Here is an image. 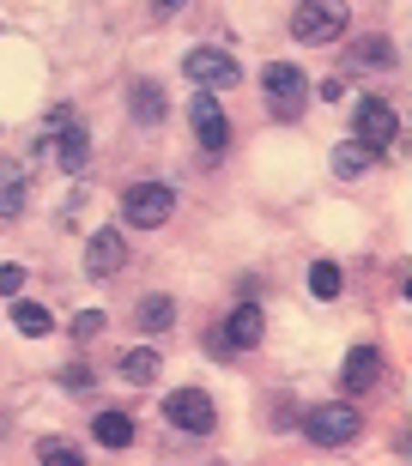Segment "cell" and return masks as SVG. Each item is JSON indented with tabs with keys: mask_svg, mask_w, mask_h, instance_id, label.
Masks as SVG:
<instances>
[{
	"mask_svg": "<svg viewBox=\"0 0 412 466\" xmlns=\"http://www.w3.org/2000/svg\"><path fill=\"white\" fill-rule=\"evenodd\" d=\"M261 97H267V109H273L279 121H297L304 116V97H309L304 67H292V61H267V67H261Z\"/></svg>",
	"mask_w": 412,
	"mask_h": 466,
	"instance_id": "3",
	"label": "cell"
},
{
	"mask_svg": "<svg viewBox=\"0 0 412 466\" xmlns=\"http://www.w3.org/2000/svg\"><path fill=\"white\" fill-rule=\"evenodd\" d=\"M261 333H267V315H261V303H237V309L224 315V328H219V346H231V351H255V346H261Z\"/></svg>",
	"mask_w": 412,
	"mask_h": 466,
	"instance_id": "10",
	"label": "cell"
},
{
	"mask_svg": "<svg viewBox=\"0 0 412 466\" xmlns=\"http://www.w3.org/2000/svg\"><path fill=\"white\" fill-rule=\"evenodd\" d=\"M128 109H134L139 127H164V86H158V79H134V91H128Z\"/></svg>",
	"mask_w": 412,
	"mask_h": 466,
	"instance_id": "12",
	"label": "cell"
},
{
	"mask_svg": "<svg viewBox=\"0 0 412 466\" xmlns=\"http://www.w3.org/2000/svg\"><path fill=\"white\" fill-rule=\"evenodd\" d=\"M25 200H31L25 176H18V170H0V218H18V212H25Z\"/></svg>",
	"mask_w": 412,
	"mask_h": 466,
	"instance_id": "19",
	"label": "cell"
},
{
	"mask_svg": "<svg viewBox=\"0 0 412 466\" xmlns=\"http://www.w3.org/2000/svg\"><path fill=\"white\" fill-rule=\"evenodd\" d=\"M182 79H194L201 91H231L242 79V67H237V55H224V49H189L182 55Z\"/></svg>",
	"mask_w": 412,
	"mask_h": 466,
	"instance_id": "7",
	"label": "cell"
},
{
	"mask_svg": "<svg viewBox=\"0 0 412 466\" xmlns=\"http://www.w3.org/2000/svg\"><path fill=\"white\" fill-rule=\"evenodd\" d=\"M370 170H376V152H370V146H358V139L334 146V176H345V182H352V176H370Z\"/></svg>",
	"mask_w": 412,
	"mask_h": 466,
	"instance_id": "14",
	"label": "cell"
},
{
	"mask_svg": "<svg viewBox=\"0 0 412 466\" xmlns=\"http://www.w3.org/2000/svg\"><path fill=\"white\" fill-rule=\"evenodd\" d=\"M297 431H304L315 449H345V442L364 431V412L352 406V400H334V406H309V412L297 418Z\"/></svg>",
	"mask_w": 412,
	"mask_h": 466,
	"instance_id": "1",
	"label": "cell"
},
{
	"mask_svg": "<svg viewBox=\"0 0 412 466\" xmlns=\"http://www.w3.org/2000/svg\"><path fill=\"white\" fill-rule=\"evenodd\" d=\"M121 267H128V237H121L116 225L91 230V242H86V273L91 279H116Z\"/></svg>",
	"mask_w": 412,
	"mask_h": 466,
	"instance_id": "9",
	"label": "cell"
},
{
	"mask_svg": "<svg viewBox=\"0 0 412 466\" xmlns=\"http://www.w3.org/2000/svg\"><path fill=\"white\" fill-rule=\"evenodd\" d=\"M36 466H86V454L73 449V442H61V436H49V442L36 449Z\"/></svg>",
	"mask_w": 412,
	"mask_h": 466,
	"instance_id": "21",
	"label": "cell"
},
{
	"mask_svg": "<svg viewBox=\"0 0 412 466\" xmlns=\"http://www.w3.org/2000/svg\"><path fill=\"white\" fill-rule=\"evenodd\" d=\"M13 328L25 333V339H43V333L55 328V315L43 309V303H13Z\"/></svg>",
	"mask_w": 412,
	"mask_h": 466,
	"instance_id": "18",
	"label": "cell"
},
{
	"mask_svg": "<svg viewBox=\"0 0 412 466\" xmlns=\"http://www.w3.org/2000/svg\"><path fill=\"white\" fill-rule=\"evenodd\" d=\"M340 291H345V273L334 267V260H315V267H309V297H322V303H334Z\"/></svg>",
	"mask_w": 412,
	"mask_h": 466,
	"instance_id": "17",
	"label": "cell"
},
{
	"mask_svg": "<svg viewBox=\"0 0 412 466\" xmlns=\"http://www.w3.org/2000/svg\"><path fill=\"white\" fill-rule=\"evenodd\" d=\"M73 333H79V339L103 333V309H79V315H73Z\"/></svg>",
	"mask_w": 412,
	"mask_h": 466,
	"instance_id": "23",
	"label": "cell"
},
{
	"mask_svg": "<svg viewBox=\"0 0 412 466\" xmlns=\"http://www.w3.org/2000/svg\"><path fill=\"white\" fill-rule=\"evenodd\" d=\"M164 418H170V431H182V436H212V424H219L206 388H176V394H164Z\"/></svg>",
	"mask_w": 412,
	"mask_h": 466,
	"instance_id": "6",
	"label": "cell"
},
{
	"mask_svg": "<svg viewBox=\"0 0 412 466\" xmlns=\"http://www.w3.org/2000/svg\"><path fill=\"white\" fill-rule=\"evenodd\" d=\"M352 13H345V0H297L292 13V36L297 43H340Z\"/></svg>",
	"mask_w": 412,
	"mask_h": 466,
	"instance_id": "2",
	"label": "cell"
},
{
	"mask_svg": "<svg viewBox=\"0 0 412 466\" xmlns=\"http://www.w3.org/2000/svg\"><path fill=\"white\" fill-rule=\"evenodd\" d=\"M25 291V267L18 260H0V297H18Z\"/></svg>",
	"mask_w": 412,
	"mask_h": 466,
	"instance_id": "22",
	"label": "cell"
},
{
	"mask_svg": "<svg viewBox=\"0 0 412 466\" xmlns=\"http://www.w3.org/2000/svg\"><path fill=\"white\" fill-rule=\"evenodd\" d=\"M55 152H61V170L79 176V170H86V157H91V134H86V127H61V134H55Z\"/></svg>",
	"mask_w": 412,
	"mask_h": 466,
	"instance_id": "13",
	"label": "cell"
},
{
	"mask_svg": "<svg viewBox=\"0 0 412 466\" xmlns=\"http://www.w3.org/2000/svg\"><path fill=\"white\" fill-rule=\"evenodd\" d=\"M358 61H388V43H382V36H370V43H358Z\"/></svg>",
	"mask_w": 412,
	"mask_h": 466,
	"instance_id": "24",
	"label": "cell"
},
{
	"mask_svg": "<svg viewBox=\"0 0 412 466\" xmlns=\"http://www.w3.org/2000/svg\"><path fill=\"white\" fill-rule=\"evenodd\" d=\"M121 381L152 388V381H158V351H128V358H121Z\"/></svg>",
	"mask_w": 412,
	"mask_h": 466,
	"instance_id": "20",
	"label": "cell"
},
{
	"mask_svg": "<svg viewBox=\"0 0 412 466\" xmlns=\"http://www.w3.org/2000/svg\"><path fill=\"white\" fill-rule=\"evenodd\" d=\"M170 212H176V188H164V182H134V188L121 194V218L134 230L170 225Z\"/></svg>",
	"mask_w": 412,
	"mask_h": 466,
	"instance_id": "4",
	"label": "cell"
},
{
	"mask_svg": "<svg viewBox=\"0 0 412 466\" xmlns=\"http://www.w3.org/2000/svg\"><path fill=\"white\" fill-rule=\"evenodd\" d=\"M189 121H194V139H201L206 157H219L224 146H231V121H224V109H219V97H212V91H194Z\"/></svg>",
	"mask_w": 412,
	"mask_h": 466,
	"instance_id": "8",
	"label": "cell"
},
{
	"mask_svg": "<svg viewBox=\"0 0 412 466\" xmlns=\"http://www.w3.org/2000/svg\"><path fill=\"white\" fill-rule=\"evenodd\" d=\"M134 321H139V328H146V333H164V328H170V321H176V303H170V297H164V291H152V297H146V303H139V309H134Z\"/></svg>",
	"mask_w": 412,
	"mask_h": 466,
	"instance_id": "16",
	"label": "cell"
},
{
	"mask_svg": "<svg viewBox=\"0 0 412 466\" xmlns=\"http://www.w3.org/2000/svg\"><path fill=\"white\" fill-rule=\"evenodd\" d=\"M395 127H400V116H395L388 97H358V109H352V139H358V146H370V152L382 157L395 146Z\"/></svg>",
	"mask_w": 412,
	"mask_h": 466,
	"instance_id": "5",
	"label": "cell"
},
{
	"mask_svg": "<svg viewBox=\"0 0 412 466\" xmlns=\"http://www.w3.org/2000/svg\"><path fill=\"white\" fill-rule=\"evenodd\" d=\"M340 91H345L340 79H322V86H315V97H322V104H340Z\"/></svg>",
	"mask_w": 412,
	"mask_h": 466,
	"instance_id": "25",
	"label": "cell"
},
{
	"mask_svg": "<svg viewBox=\"0 0 412 466\" xmlns=\"http://www.w3.org/2000/svg\"><path fill=\"white\" fill-rule=\"evenodd\" d=\"M340 381H345V394H370V388L382 381V351L376 346H352V351H345Z\"/></svg>",
	"mask_w": 412,
	"mask_h": 466,
	"instance_id": "11",
	"label": "cell"
},
{
	"mask_svg": "<svg viewBox=\"0 0 412 466\" xmlns=\"http://www.w3.org/2000/svg\"><path fill=\"white\" fill-rule=\"evenodd\" d=\"M182 13V0H152V18H176Z\"/></svg>",
	"mask_w": 412,
	"mask_h": 466,
	"instance_id": "26",
	"label": "cell"
},
{
	"mask_svg": "<svg viewBox=\"0 0 412 466\" xmlns=\"http://www.w3.org/2000/svg\"><path fill=\"white\" fill-rule=\"evenodd\" d=\"M91 436H98L103 449H128V442H134V418L128 412H98L91 418Z\"/></svg>",
	"mask_w": 412,
	"mask_h": 466,
	"instance_id": "15",
	"label": "cell"
}]
</instances>
